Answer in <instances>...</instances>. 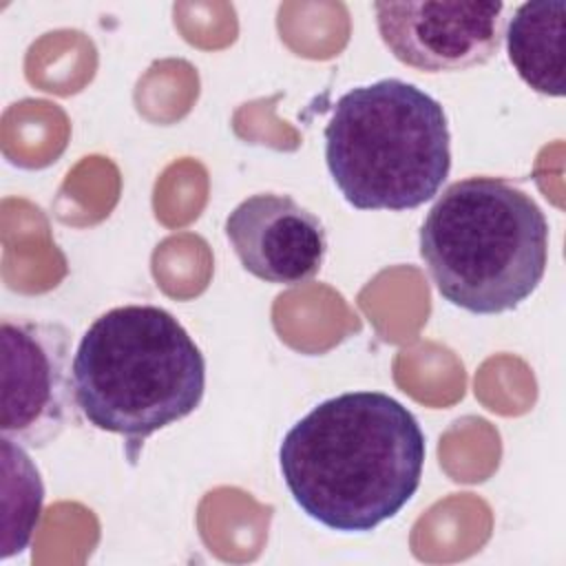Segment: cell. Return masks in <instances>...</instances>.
<instances>
[{
	"label": "cell",
	"mask_w": 566,
	"mask_h": 566,
	"mask_svg": "<svg viewBox=\"0 0 566 566\" xmlns=\"http://www.w3.org/2000/svg\"><path fill=\"white\" fill-rule=\"evenodd\" d=\"M427 444L416 416L382 391H345L312 407L279 447L298 509L338 533H367L416 495Z\"/></svg>",
	"instance_id": "6da1fadb"
},
{
	"label": "cell",
	"mask_w": 566,
	"mask_h": 566,
	"mask_svg": "<svg viewBox=\"0 0 566 566\" xmlns=\"http://www.w3.org/2000/svg\"><path fill=\"white\" fill-rule=\"evenodd\" d=\"M73 389L86 422L122 436L135 462L153 433L201 405L206 358L168 310L122 305L97 316L80 338Z\"/></svg>",
	"instance_id": "7a4b0ae2"
},
{
	"label": "cell",
	"mask_w": 566,
	"mask_h": 566,
	"mask_svg": "<svg viewBox=\"0 0 566 566\" xmlns=\"http://www.w3.org/2000/svg\"><path fill=\"white\" fill-rule=\"evenodd\" d=\"M420 256L451 305L471 314L511 312L544 279L548 221L537 201L506 179H458L422 221Z\"/></svg>",
	"instance_id": "3957f363"
},
{
	"label": "cell",
	"mask_w": 566,
	"mask_h": 566,
	"mask_svg": "<svg viewBox=\"0 0 566 566\" xmlns=\"http://www.w3.org/2000/svg\"><path fill=\"white\" fill-rule=\"evenodd\" d=\"M327 170L358 210H411L433 199L451 170L442 104L420 86L382 77L354 86L325 126Z\"/></svg>",
	"instance_id": "277c9868"
},
{
	"label": "cell",
	"mask_w": 566,
	"mask_h": 566,
	"mask_svg": "<svg viewBox=\"0 0 566 566\" xmlns=\"http://www.w3.org/2000/svg\"><path fill=\"white\" fill-rule=\"evenodd\" d=\"M0 431L22 447H46L77 418L71 334L64 325L4 316Z\"/></svg>",
	"instance_id": "5b68a950"
},
{
	"label": "cell",
	"mask_w": 566,
	"mask_h": 566,
	"mask_svg": "<svg viewBox=\"0 0 566 566\" xmlns=\"http://www.w3.org/2000/svg\"><path fill=\"white\" fill-rule=\"evenodd\" d=\"M374 13L389 53L422 73L482 66L504 38L502 2H374Z\"/></svg>",
	"instance_id": "8992f818"
},
{
	"label": "cell",
	"mask_w": 566,
	"mask_h": 566,
	"mask_svg": "<svg viewBox=\"0 0 566 566\" xmlns=\"http://www.w3.org/2000/svg\"><path fill=\"white\" fill-rule=\"evenodd\" d=\"M226 237L243 270L274 285L312 281L327 252L321 219L276 192L243 199L226 219Z\"/></svg>",
	"instance_id": "52a82bcc"
},
{
	"label": "cell",
	"mask_w": 566,
	"mask_h": 566,
	"mask_svg": "<svg viewBox=\"0 0 566 566\" xmlns=\"http://www.w3.org/2000/svg\"><path fill=\"white\" fill-rule=\"evenodd\" d=\"M564 33V0L524 2L509 20L504 33L509 62L535 93L548 97H562L566 93Z\"/></svg>",
	"instance_id": "ba28073f"
},
{
	"label": "cell",
	"mask_w": 566,
	"mask_h": 566,
	"mask_svg": "<svg viewBox=\"0 0 566 566\" xmlns=\"http://www.w3.org/2000/svg\"><path fill=\"white\" fill-rule=\"evenodd\" d=\"M2 559L22 553L40 524L44 484L27 449L2 436Z\"/></svg>",
	"instance_id": "9c48e42d"
}]
</instances>
